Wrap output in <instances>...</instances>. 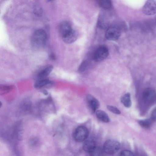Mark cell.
<instances>
[{
  "instance_id": "1",
  "label": "cell",
  "mask_w": 156,
  "mask_h": 156,
  "mask_svg": "<svg viewBox=\"0 0 156 156\" xmlns=\"http://www.w3.org/2000/svg\"><path fill=\"white\" fill-rule=\"evenodd\" d=\"M47 39L46 32L42 29L38 30L35 31L32 36L31 43L35 48H40L45 44Z\"/></svg>"
},
{
  "instance_id": "2",
  "label": "cell",
  "mask_w": 156,
  "mask_h": 156,
  "mask_svg": "<svg viewBox=\"0 0 156 156\" xmlns=\"http://www.w3.org/2000/svg\"><path fill=\"white\" fill-rule=\"evenodd\" d=\"M120 147V144L118 141L115 140L109 139L104 144L103 150L107 154H112L117 152Z\"/></svg>"
},
{
  "instance_id": "3",
  "label": "cell",
  "mask_w": 156,
  "mask_h": 156,
  "mask_svg": "<svg viewBox=\"0 0 156 156\" xmlns=\"http://www.w3.org/2000/svg\"><path fill=\"white\" fill-rule=\"evenodd\" d=\"M121 34L120 28L116 25L109 26L105 33V37L108 40L115 41L118 40Z\"/></svg>"
},
{
  "instance_id": "4",
  "label": "cell",
  "mask_w": 156,
  "mask_h": 156,
  "mask_svg": "<svg viewBox=\"0 0 156 156\" xmlns=\"http://www.w3.org/2000/svg\"><path fill=\"white\" fill-rule=\"evenodd\" d=\"M89 132L87 128L84 126H81L75 130L73 137L74 140L78 142H81L86 140L88 136Z\"/></svg>"
},
{
  "instance_id": "5",
  "label": "cell",
  "mask_w": 156,
  "mask_h": 156,
  "mask_svg": "<svg viewBox=\"0 0 156 156\" xmlns=\"http://www.w3.org/2000/svg\"><path fill=\"white\" fill-rule=\"evenodd\" d=\"M109 55L108 48L105 46L98 48L94 53L92 58L95 62H99L105 59Z\"/></svg>"
},
{
  "instance_id": "6",
  "label": "cell",
  "mask_w": 156,
  "mask_h": 156,
  "mask_svg": "<svg viewBox=\"0 0 156 156\" xmlns=\"http://www.w3.org/2000/svg\"><path fill=\"white\" fill-rule=\"evenodd\" d=\"M143 98L145 104L148 105H151L156 101L155 92L151 88H147L143 92Z\"/></svg>"
},
{
  "instance_id": "7",
  "label": "cell",
  "mask_w": 156,
  "mask_h": 156,
  "mask_svg": "<svg viewBox=\"0 0 156 156\" xmlns=\"http://www.w3.org/2000/svg\"><path fill=\"white\" fill-rule=\"evenodd\" d=\"M143 12L148 15H154L156 13V1H147L143 8Z\"/></svg>"
},
{
  "instance_id": "8",
  "label": "cell",
  "mask_w": 156,
  "mask_h": 156,
  "mask_svg": "<svg viewBox=\"0 0 156 156\" xmlns=\"http://www.w3.org/2000/svg\"><path fill=\"white\" fill-rule=\"evenodd\" d=\"M86 100L88 108L92 113L96 112L100 105L99 101L91 94H88L86 96Z\"/></svg>"
},
{
  "instance_id": "9",
  "label": "cell",
  "mask_w": 156,
  "mask_h": 156,
  "mask_svg": "<svg viewBox=\"0 0 156 156\" xmlns=\"http://www.w3.org/2000/svg\"><path fill=\"white\" fill-rule=\"evenodd\" d=\"M73 30L71 25L68 21H62L59 25V30L62 37L69 34Z\"/></svg>"
},
{
  "instance_id": "10",
  "label": "cell",
  "mask_w": 156,
  "mask_h": 156,
  "mask_svg": "<svg viewBox=\"0 0 156 156\" xmlns=\"http://www.w3.org/2000/svg\"><path fill=\"white\" fill-rule=\"evenodd\" d=\"M78 36L77 32L73 29L69 34L62 37L63 41L67 44H70L75 42Z\"/></svg>"
},
{
  "instance_id": "11",
  "label": "cell",
  "mask_w": 156,
  "mask_h": 156,
  "mask_svg": "<svg viewBox=\"0 0 156 156\" xmlns=\"http://www.w3.org/2000/svg\"><path fill=\"white\" fill-rule=\"evenodd\" d=\"M53 69V66L50 65H47L42 69L37 75L38 80L46 79L51 72Z\"/></svg>"
},
{
  "instance_id": "12",
  "label": "cell",
  "mask_w": 156,
  "mask_h": 156,
  "mask_svg": "<svg viewBox=\"0 0 156 156\" xmlns=\"http://www.w3.org/2000/svg\"><path fill=\"white\" fill-rule=\"evenodd\" d=\"M96 147L95 141L90 138L86 140L83 146V150L88 153L92 151Z\"/></svg>"
},
{
  "instance_id": "13",
  "label": "cell",
  "mask_w": 156,
  "mask_h": 156,
  "mask_svg": "<svg viewBox=\"0 0 156 156\" xmlns=\"http://www.w3.org/2000/svg\"><path fill=\"white\" fill-rule=\"evenodd\" d=\"M96 115L98 119L103 122L107 123L109 122L110 121L107 114L102 110H98L96 111Z\"/></svg>"
},
{
  "instance_id": "14",
  "label": "cell",
  "mask_w": 156,
  "mask_h": 156,
  "mask_svg": "<svg viewBox=\"0 0 156 156\" xmlns=\"http://www.w3.org/2000/svg\"><path fill=\"white\" fill-rule=\"evenodd\" d=\"M121 101L125 107H130L132 104L130 93H127L123 95L121 98Z\"/></svg>"
},
{
  "instance_id": "15",
  "label": "cell",
  "mask_w": 156,
  "mask_h": 156,
  "mask_svg": "<svg viewBox=\"0 0 156 156\" xmlns=\"http://www.w3.org/2000/svg\"><path fill=\"white\" fill-rule=\"evenodd\" d=\"M53 83V82L46 78L38 80L35 84L34 87L37 88H39L49 84H52Z\"/></svg>"
},
{
  "instance_id": "16",
  "label": "cell",
  "mask_w": 156,
  "mask_h": 156,
  "mask_svg": "<svg viewBox=\"0 0 156 156\" xmlns=\"http://www.w3.org/2000/svg\"><path fill=\"white\" fill-rule=\"evenodd\" d=\"M154 121L151 118L144 120H139L138 123L142 127L145 128H149Z\"/></svg>"
},
{
  "instance_id": "17",
  "label": "cell",
  "mask_w": 156,
  "mask_h": 156,
  "mask_svg": "<svg viewBox=\"0 0 156 156\" xmlns=\"http://www.w3.org/2000/svg\"><path fill=\"white\" fill-rule=\"evenodd\" d=\"M98 3L101 8L105 10H109L112 7L111 2L109 0H100L98 1Z\"/></svg>"
},
{
  "instance_id": "18",
  "label": "cell",
  "mask_w": 156,
  "mask_h": 156,
  "mask_svg": "<svg viewBox=\"0 0 156 156\" xmlns=\"http://www.w3.org/2000/svg\"><path fill=\"white\" fill-rule=\"evenodd\" d=\"M89 153L90 156H103V150L98 147H96L92 151Z\"/></svg>"
},
{
  "instance_id": "19",
  "label": "cell",
  "mask_w": 156,
  "mask_h": 156,
  "mask_svg": "<svg viewBox=\"0 0 156 156\" xmlns=\"http://www.w3.org/2000/svg\"><path fill=\"white\" fill-rule=\"evenodd\" d=\"M31 106V101L28 99H26L22 102L21 107L22 109L25 111H28L30 109Z\"/></svg>"
},
{
  "instance_id": "20",
  "label": "cell",
  "mask_w": 156,
  "mask_h": 156,
  "mask_svg": "<svg viewBox=\"0 0 156 156\" xmlns=\"http://www.w3.org/2000/svg\"><path fill=\"white\" fill-rule=\"evenodd\" d=\"M107 108L112 113L116 114H119L121 113L120 111L116 107L112 105H107Z\"/></svg>"
},
{
  "instance_id": "21",
  "label": "cell",
  "mask_w": 156,
  "mask_h": 156,
  "mask_svg": "<svg viewBox=\"0 0 156 156\" xmlns=\"http://www.w3.org/2000/svg\"><path fill=\"white\" fill-rule=\"evenodd\" d=\"M118 156H134L133 153L128 150H124L120 152Z\"/></svg>"
},
{
  "instance_id": "22",
  "label": "cell",
  "mask_w": 156,
  "mask_h": 156,
  "mask_svg": "<svg viewBox=\"0 0 156 156\" xmlns=\"http://www.w3.org/2000/svg\"><path fill=\"white\" fill-rule=\"evenodd\" d=\"M88 62L86 61L83 62L78 69L79 72H82L84 71L86 69V67L88 65Z\"/></svg>"
},
{
  "instance_id": "23",
  "label": "cell",
  "mask_w": 156,
  "mask_h": 156,
  "mask_svg": "<svg viewBox=\"0 0 156 156\" xmlns=\"http://www.w3.org/2000/svg\"><path fill=\"white\" fill-rule=\"evenodd\" d=\"M151 118L154 121H156V108L152 110L151 113Z\"/></svg>"
},
{
  "instance_id": "24",
  "label": "cell",
  "mask_w": 156,
  "mask_h": 156,
  "mask_svg": "<svg viewBox=\"0 0 156 156\" xmlns=\"http://www.w3.org/2000/svg\"><path fill=\"white\" fill-rule=\"evenodd\" d=\"M12 88L11 86H2V89L4 90H10Z\"/></svg>"
},
{
  "instance_id": "25",
  "label": "cell",
  "mask_w": 156,
  "mask_h": 156,
  "mask_svg": "<svg viewBox=\"0 0 156 156\" xmlns=\"http://www.w3.org/2000/svg\"><path fill=\"white\" fill-rule=\"evenodd\" d=\"M43 93L45 95H47L48 94V92L45 90H43Z\"/></svg>"
}]
</instances>
